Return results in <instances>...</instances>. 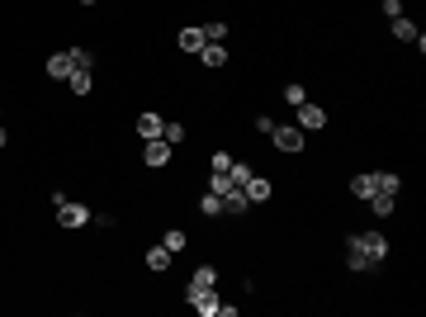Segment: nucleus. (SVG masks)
<instances>
[{"mask_svg": "<svg viewBox=\"0 0 426 317\" xmlns=\"http://www.w3.org/2000/svg\"><path fill=\"white\" fill-rule=\"evenodd\" d=\"M53 209H57V223H62V228H85V223H90V209H85V204H71L67 194L57 199Z\"/></svg>", "mask_w": 426, "mask_h": 317, "instance_id": "obj_1", "label": "nucleus"}, {"mask_svg": "<svg viewBox=\"0 0 426 317\" xmlns=\"http://www.w3.org/2000/svg\"><path fill=\"white\" fill-rule=\"evenodd\" d=\"M270 142H275L280 152H303V128H298V123H275Z\"/></svg>", "mask_w": 426, "mask_h": 317, "instance_id": "obj_2", "label": "nucleus"}, {"mask_svg": "<svg viewBox=\"0 0 426 317\" xmlns=\"http://www.w3.org/2000/svg\"><path fill=\"white\" fill-rule=\"evenodd\" d=\"M355 246H360V251H365L374 265L389 261V237H384V232H355Z\"/></svg>", "mask_w": 426, "mask_h": 317, "instance_id": "obj_3", "label": "nucleus"}, {"mask_svg": "<svg viewBox=\"0 0 426 317\" xmlns=\"http://www.w3.org/2000/svg\"><path fill=\"white\" fill-rule=\"evenodd\" d=\"M213 284H218V270H213V265H199V270L189 275V284H185V303H194L199 293H209Z\"/></svg>", "mask_w": 426, "mask_h": 317, "instance_id": "obj_4", "label": "nucleus"}, {"mask_svg": "<svg viewBox=\"0 0 426 317\" xmlns=\"http://www.w3.org/2000/svg\"><path fill=\"white\" fill-rule=\"evenodd\" d=\"M293 123H298L303 132H318V128H327V109H318L313 100H303L298 114H293Z\"/></svg>", "mask_w": 426, "mask_h": 317, "instance_id": "obj_5", "label": "nucleus"}, {"mask_svg": "<svg viewBox=\"0 0 426 317\" xmlns=\"http://www.w3.org/2000/svg\"><path fill=\"white\" fill-rule=\"evenodd\" d=\"M171 152H176V147H171L166 137H152V142L142 147V161H147V166H166V161H171Z\"/></svg>", "mask_w": 426, "mask_h": 317, "instance_id": "obj_6", "label": "nucleus"}, {"mask_svg": "<svg viewBox=\"0 0 426 317\" xmlns=\"http://www.w3.org/2000/svg\"><path fill=\"white\" fill-rule=\"evenodd\" d=\"M176 43H180V53H189V57H199L204 53V43H209V38H204V28H180V38H176Z\"/></svg>", "mask_w": 426, "mask_h": 317, "instance_id": "obj_7", "label": "nucleus"}, {"mask_svg": "<svg viewBox=\"0 0 426 317\" xmlns=\"http://www.w3.org/2000/svg\"><path fill=\"white\" fill-rule=\"evenodd\" d=\"M161 128H166V119H161V114H137V137H142V142L161 137Z\"/></svg>", "mask_w": 426, "mask_h": 317, "instance_id": "obj_8", "label": "nucleus"}, {"mask_svg": "<svg viewBox=\"0 0 426 317\" xmlns=\"http://www.w3.org/2000/svg\"><path fill=\"white\" fill-rule=\"evenodd\" d=\"M43 71H48L53 80H67L71 71H76V67H71V53H53V57H48V67H43Z\"/></svg>", "mask_w": 426, "mask_h": 317, "instance_id": "obj_9", "label": "nucleus"}, {"mask_svg": "<svg viewBox=\"0 0 426 317\" xmlns=\"http://www.w3.org/2000/svg\"><path fill=\"white\" fill-rule=\"evenodd\" d=\"M346 270H355V275H365V270H374V261L365 256V251H360V246H355V237L346 241Z\"/></svg>", "mask_w": 426, "mask_h": 317, "instance_id": "obj_10", "label": "nucleus"}, {"mask_svg": "<svg viewBox=\"0 0 426 317\" xmlns=\"http://www.w3.org/2000/svg\"><path fill=\"white\" fill-rule=\"evenodd\" d=\"M241 194H246L251 204H266V199H270V180H266V175H251V180L241 185Z\"/></svg>", "mask_w": 426, "mask_h": 317, "instance_id": "obj_11", "label": "nucleus"}, {"mask_svg": "<svg viewBox=\"0 0 426 317\" xmlns=\"http://www.w3.org/2000/svg\"><path fill=\"white\" fill-rule=\"evenodd\" d=\"M189 308H194V313H204V317H218L223 313V298H218V293H199V298H194V303H189Z\"/></svg>", "mask_w": 426, "mask_h": 317, "instance_id": "obj_12", "label": "nucleus"}, {"mask_svg": "<svg viewBox=\"0 0 426 317\" xmlns=\"http://www.w3.org/2000/svg\"><path fill=\"white\" fill-rule=\"evenodd\" d=\"M199 62H204V67H213V71H218V67L228 62V43H204V53H199Z\"/></svg>", "mask_w": 426, "mask_h": 317, "instance_id": "obj_13", "label": "nucleus"}, {"mask_svg": "<svg viewBox=\"0 0 426 317\" xmlns=\"http://www.w3.org/2000/svg\"><path fill=\"white\" fill-rule=\"evenodd\" d=\"M171 256H176V251H171L166 241H157V246H147V265H152V270H171Z\"/></svg>", "mask_w": 426, "mask_h": 317, "instance_id": "obj_14", "label": "nucleus"}, {"mask_svg": "<svg viewBox=\"0 0 426 317\" xmlns=\"http://www.w3.org/2000/svg\"><path fill=\"white\" fill-rule=\"evenodd\" d=\"M246 209H251V199H246L237 185H228V194H223V213H246Z\"/></svg>", "mask_w": 426, "mask_h": 317, "instance_id": "obj_15", "label": "nucleus"}, {"mask_svg": "<svg viewBox=\"0 0 426 317\" xmlns=\"http://www.w3.org/2000/svg\"><path fill=\"white\" fill-rule=\"evenodd\" d=\"M365 204L374 209V218H389V213H393V204H398V194H370Z\"/></svg>", "mask_w": 426, "mask_h": 317, "instance_id": "obj_16", "label": "nucleus"}, {"mask_svg": "<svg viewBox=\"0 0 426 317\" xmlns=\"http://www.w3.org/2000/svg\"><path fill=\"white\" fill-rule=\"evenodd\" d=\"M402 180L393 175V171H384V175H374V194H398Z\"/></svg>", "mask_w": 426, "mask_h": 317, "instance_id": "obj_17", "label": "nucleus"}, {"mask_svg": "<svg viewBox=\"0 0 426 317\" xmlns=\"http://www.w3.org/2000/svg\"><path fill=\"white\" fill-rule=\"evenodd\" d=\"M417 33H422V28L412 24V19H402V15L393 19V38H402V43H417Z\"/></svg>", "mask_w": 426, "mask_h": 317, "instance_id": "obj_18", "label": "nucleus"}, {"mask_svg": "<svg viewBox=\"0 0 426 317\" xmlns=\"http://www.w3.org/2000/svg\"><path fill=\"white\" fill-rule=\"evenodd\" d=\"M199 213H204V218H218V213H223V194L204 189V199H199Z\"/></svg>", "mask_w": 426, "mask_h": 317, "instance_id": "obj_19", "label": "nucleus"}, {"mask_svg": "<svg viewBox=\"0 0 426 317\" xmlns=\"http://www.w3.org/2000/svg\"><path fill=\"white\" fill-rule=\"evenodd\" d=\"M251 175H256V171H251V166H246V161H232V166H228V180H232V185H246V180H251Z\"/></svg>", "mask_w": 426, "mask_h": 317, "instance_id": "obj_20", "label": "nucleus"}, {"mask_svg": "<svg viewBox=\"0 0 426 317\" xmlns=\"http://www.w3.org/2000/svg\"><path fill=\"white\" fill-rule=\"evenodd\" d=\"M350 194H355V199H370L374 194V175H355V180H350Z\"/></svg>", "mask_w": 426, "mask_h": 317, "instance_id": "obj_21", "label": "nucleus"}, {"mask_svg": "<svg viewBox=\"0 0 426 317\" xmlns=\"http://www.w3.org/2000/svg\"><path fill=\"white\" fill-rule=\"evenodd\" d=\"M71 67H76V71H90V67H95V53H90V48H71Z\"/></svg>", "mask_w": 426, "mask_h": 317, "instance_id": "obj_22", "label": "nucleus"}, {"mask_svg": "<svg viewBox=\"0 0 426 317\" xmlns=\"http://www.w3.org/2000/svg\"><path fill=\"white\" fill-rule=\"evenodd\" d=\"M67 85H71L76 95H90V85H95V80H90V71H71V76H67Z\"/></svg>", "mask_w": 426, "mask_h": 317, "instance_id": "obj_23", "label": "nucleus"}, {"mask_svg": "<svg viewBox=\"0 0 426 317\" xmlns=\"http://www.w3.org/2000/svg\"><path fill=\"white\" fill-rule=\"evenodd\" d=\"M204 38H209V43H228V24H223V19L204 24Z\"/></svg>", "mask_w": 426, "mask_h": 317, "instance_id": "obj_24", "label": "nucleus"}, {"mask_svg": "<svg viewBox=\"0 0 426 317\" xmlns=\"http://www.w3.org/2000/svg\"><path fill=\"white\" fill-rule=\"evenodd\" d=\"M303 100H308V90H303V85H298V80H293V85H284V105H303Z\"/></svg>", "mask_w": 426, "mask_h": 317, "instance_id": "obj_25", "label": "nucleus"}, {"mask_svg": "<svg viewBox=\"0 0 426 317\" xmlns=\"http://www.w3.org/2000/svg\"><path fill=\"white\" fill-rule=\"evenodd\" d=\"M161 137H166L171 147H176V142H185V123H166V128H161Z\"/></svg>", "mask_w": 426, "mask_h": 317, "instance_id": "obj_26", "label": "nucleus"}, {"mask_svg": "<svg viewBox=\"0 0 426 317\" xmlns=\"http://www.w3.org/2000/svg\"><path fill=\"white\" fill-rule=\"evenodd\" d=\"M161 241H166V246H171V251H185V232H180V228H171V232H166V237H161Z\"/></svg>", "mask_w": 426, "mask_h": 317, "instance_id": "obj_27", "label": "nucleus"}, {"mask_svg": "<svg viewBox=\"0 0 426 317\" xmlns=\"http://www.w3.org/2000/svg\"><path fill=\"white\" fill-rule=\"evenodd\" d=\"M228 185H232V180H228L223 171H213V180H209V189H213V194H228Z\"/></svg>", "mask_w": 426, "mask_h": 317, "instance_id": "obj_28", "label": "nucleus"}, {"mask_svg": "<svg viewBox=\"0 0 426 317\" xmlns=\"http://www.w3.org/2000/svg\"><path fill=\"white\" fill-rule=\"evenodd\" d=\"M379 10H384L389 19H398V15H402V0H379Z\"/></svg>", "mask_w": 426, "mask_h": 317, "instance_id": "obj_29", "label": "nucleus"}, {"mask_svg": "<svg viewBox=\"0 0 426 317\" xmlns=\"http://www.w3.org/2000/svg\"><path fill=\"white\" fill-rule=\"evenodd\" d=\"M256 132H261V137H270V132H275V119H270V114H261V119H256Z\"/></svg>", "mask_w": 426, "mask_h": 317, "instance_id": "obj_30", "label": "nucleus"}, {"mask_svg": "<svg viewBox=\"0 0 426 317\" xmlns=\"http://www.w3.org/2000/svg\"><path fill=\"white\" fill-rule=\"evenodd\" d=\"M228 166H232V157H228V152H213V171H223V175H228Z\"/></svg>", "mask_w": 426, "mask_h": 317, "instance_id": "obj_31", "label": "nucleus"}, {"mask_svg": "<svg viewBox=\"0 0 426 317\" xmlns=\"http://www.w3.org/2000/svg\"><path fill=\"white\" fill-rule=\"evenodd\" d=\"M5 142H10V137H5V128H0V147H5Z\"/></svg>", "mask_w": 426, "mask_h": 317, "instance_id": "obj_32", "label": "nucleus"}, {"mask_svg": "<svg viewBox=\"0 0 426 317\" xmlns=\"http://www.w3.org/2000/svg\"><path fill=\"white\" fill-rule=\"evenodd\" d=\"M80 5H100V0H80Z\"/></svg>", "mask_w": 426, "mask_h": 317, "instance_id": "obj_33", "label": "nucleus"}]
</instances>
